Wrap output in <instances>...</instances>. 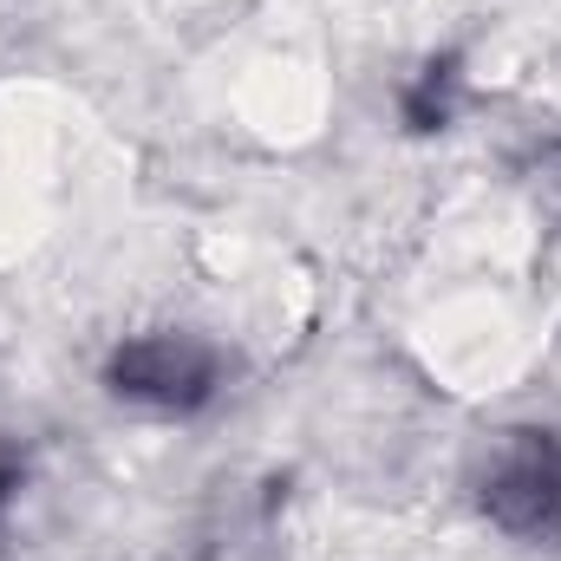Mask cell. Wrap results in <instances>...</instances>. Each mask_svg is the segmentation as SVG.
I'll list each match as a JSON object with an SVG mask.
<instances>
[{
    "mask_svg": "<svg viewBox=\"0 0 561 561\" xmlns=\"http://www.w3.org/2000/svg\"><path fill=\"white\" fill-rule=\"evenodd\" d=\"M105 379L118 399H138L157 412H190L216 392V353L190 333H144L112 353Z\"/></svg>",
    "mask_w": 561,
    "mask_h": 561,
    "instance_id": "obj_1",
    "label": "cell"
},
{
    "mask_svg": "<svg viewBox=\"0 0 561 561\" xmlns=\"http://www.w3.org/2000/svg\"><path fill=\"white\" fill-rule=\"evenodd\" d=\"M483 510L510 536H542L561 523V437L549 431H516L490 477H483Z\"/></svg>",
    "mask_w": 561,
    "mask_h": 561,
    "instance_id": "obj_2",
    "label": "cell"
},
{
    "mask_svg": "<svg viewBox=\"0 0 561 561\" xmlns=\"http://www.w3.org/2000/svg\"><path fill=\"white\" fill-rule=\"evenodd\" d=\"M7 496H13V470L0 463V503H7Z\"/></svg>",
    "mask_w": 561,
    "mask_h": 561,
    "instance_id": "obj_3",
    "label": "cell"
}]
</instances>
